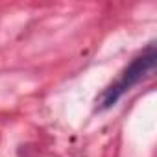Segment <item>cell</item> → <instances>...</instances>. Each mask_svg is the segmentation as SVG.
Listing matches in <instances>:
<instances>
[{
	"label": "cell",
	"mask_w": 157,
	"mask_h": 157,
	"mask_svg": "<svg viewBox=\"0 0 157 157\" xmlns=\"http://www.w3.org/2000/svg\"><path fill=\"white\" fill-rule=\"evenodd\" d=\"M155 61H157V52H155V44H150L146 52H142L139 57H135L129 67L120 74V78L111 83L98 98H96V109L98 111H104V109H109L111 105H115L131 87H135L144 76H148L153 67H155Z\"/></svg>",
	"instance_id": "1"
}]
</instances>
